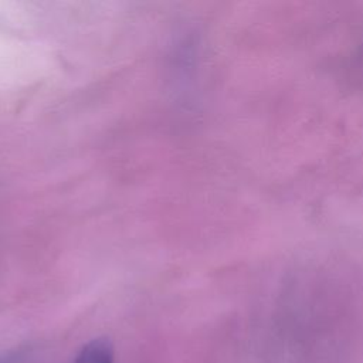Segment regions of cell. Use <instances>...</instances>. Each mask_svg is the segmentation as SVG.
Wrapping results in <instances>:
<instances>
[{
	"label": "cell",
	"mask_w": 363,
	"mask_h": 363,
	"mask_svg": "<svg viewBox=\"0 0 363 363\" xmlns=\"http://www.w3.org/2000/svg\"><path fill=\"white\" fill-rule=\"evenodd\" d=\"M71 363H115V350L106 337L92 339L85 343Z\"/></svg>",
	"instance_id": "1"
}]
</instances>
